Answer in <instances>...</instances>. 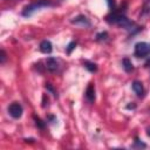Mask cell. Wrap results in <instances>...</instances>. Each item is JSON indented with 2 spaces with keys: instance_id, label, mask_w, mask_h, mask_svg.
<instances>
[{
  "instance_id": "3957f363",
  "label": "cell",
  "mask_w": 150,
  "mask_h": 150,
  "mask_svg": "<svg viewBox=\"0 0 150 150\" xmlns=\"http://www.w3.org/2000/svg\"><path fill=\"white\" fill-rule=\"evenodd\" d=\"M134 54L136 57H146L148 55H150V43L149 42H137L135 45V49H134Z\"/></svg>"
},
{
  "instance_id": "4fadbf2b",
  "label": "cell",
  "mask_w": 150,
  "mask_h": 150,
  "mask_svg": "<svg viewBox=\"0 0 150 150\" xmlns=\"http://www.w3.org/2000/svg\"><path fill=\"white\" fill-rule=\"evenodd\" d=\"M142 15L150 18V0H145V4L142 8Z\"/></svg>"
},
{
  "instance_id": "8992f818",
  "label": "cell",
  "mask_w": 150,
  "mask_h": 150,
  "mask_svg": "<svg viewBox=\"0 0 150 150\" xmlns=\"http://www.w3.org/2000/svg\"><path fill=\"white\" fill-rule=\"evenodd\" d=\"M45 68L50 71V73H55L59 69V61L55 57H47L45 61Z\"/></svg>"
},
{
  "instance_id": "5bb4252c",
  "label": "cell",
  "mask_w": 150,
  "mask_h": 150,
  "mask_svg": "<svg viewBox=\"0 0 150 150\" xmlns=\"http://www.w3.org/2000/svg\"><path fill=\"white\" fill-rule=\"evenodd\" d=\"M132 148H138V149H141V148H146V144H145V143H143L141 139H138V138L136 137V138H135V141H134Z\"/></svg>"
},
{
  "instance_id": "9a60e30c",
  "label": "cell",
  "mask_w": 150,
  "mask_h": 150,
  "mask_svg": "<svg viewBox=\"0 0 150 150\" xmlns=\"http://www.w3.org/2000/svg\"><path fill=\"white\" fill-rule=\"evenodd\" d=\"M33 118H34L35 124H36V127H38V128H40V129H45L46 123H45L43 121H41V118H39V117H36V116H34Z\"/></svg>"
},
{
  "instance_id": "7a4b0ae2",
  "label": "cell",
  "mask_w": 150,
  "mask_h": 150,
  "mask_svg": "<svg viewBox=\"0 0 150 150\" xmlns=\"http://www.w3.org/2000/svg\"><path fill=\"white\" fill-rule=\"evenodd\" d=\"M52 6H54L52 0H34L30 4H28L27 6L23 7V9L21 12V15L25 16V18H29L36 11H39L41 8H45V7H52Z\"/></svg>"
},
{
  "instance_id": "e0dca14e",
  "label": "cell",
  "mask_w": 150,
  "mask_h": 150,
  "mask_svg": "<svg viewBox=\"0 0 150 150\" xmlns=\"http://www.w3.org/2000/svg\"><path fill=\"white\" fill-rule=\"evenodd\" d=\"M105 1H107V5H108L110 12H112V11L116 9V1L115 0H105Z\"/></svg>"
},
{
  "instance_id": "5b68a950",
  "label": "cell",
  "mask_w": 150,
  "mask_h": 150,
  "mask_svg": "<svg viewBox=\"0 0 150 150\" xmlns=\"http://www.w3.org/2000/svg\"><path fill=\"white\" fill-rule=\"evenodd\" d=\"M70 23H71V25H75V26L84 27V28L91 27V23H90L89 19H88L86 15H83V14H79V15H76L75 18L70 19Z\"/></svg>"
},
{
  "instance_id": "30bf717a",
  "label": "cell",
  "mask_w": 150,
  "mask_h": 150,
  "mask_svg": "<svg viewBox=\"0 0 150 150\" xmlns=\"http://www.w3.org/2000/svg\"><path fill=\"white\" fill-rule=\"evenodd\" d=\"M82 63H83V67L86 69H88L90 73H96L97 71V64L96 63H94L89 60H84V61H82Z\"/></svg>"
},
{
  "instance_id": "277c9868",
  "label": "cell",
  "mask_w": 150,
  "mask_h": 150,
  "mask_svg": "<svg viewBox=\"0 0 150 150\" xmlns=\"http://www.w3.org/2000/svg\"><path fill=\"white\" fill-rule=\"evenodd\" d=\"M8 114L13 117V118H15V120H18V118H20L21 116H22V112H23V108H22V105L19 103V102H13V103H11L9 105H8Z\"/></svg>"
},
{
  "instance_id": "52a82bcc",
  "label": "cell",
  "mask_w": 150,
  "mask_h": 150,
  "mask_svg": "<svg viewBox=\"0 0 150 150\" xmlns=\"http://www.w3.org/2000/svg\"><path fill=\"white\" fill-rule=\"evenodd\" d=\"M84 96H86V100L89 102V103H93L95 101V87L93 83H89L87 89H86V93H84Z\"/></svg>"
},
{
  "instance_id": "2e32d148",
  "label": "cell",
  "mask_w": 150,
  "mask_h": 150,
  "mask_svg": "<svg viewBox=\"0 0 150 150\" xmlns=\"http://www.w3.org/2000/svg\"><path fill=\"white\" fill-rule=\"evenodd\" d=\"M75 47H76V42H75V41L69 42V45L66 47V52H67V54H70V53H71V50H73V49H75Z\"/></svg>"
},
{
  "instance_id": "ac0fdd59",
  "label": "cell",
  "mask_w": 150,
  "mask_h": 150,
  "mask_svg": "<svg viewBox=\"0 0 150 150\" xmlns=\"http://www.w3.org/2000/svg\"><path fill=\"white\" fill-rule=\"evenodd\" d=\"M45 87H46V89H47V90H48L49 93H52V94H53V95H54L55 97H57V94H56V90H55V89L53 88V86H52L50 83H46V86H45Z\"/></svg>"
},
{
  "instance_id": "6da1fadb",
  "label": "cell",
  "mask_w": 150,
  "mask_h": 150,
  "mask_svg": "<svg viewBox=\"0 0 150 150\" xmlns=\"http://www.w3.org/2000/svg\"><path fill=\"white\" fill-rule=\"evenodd\" d=\"M105 20H107L109 23H111V25H116V26H118V27L124 28V29H125L129 34H131V35L138 33V32L142 29V28H141L139 26H137L134 21H130V20L125 16V14H124L123 12L117 11V9L110 12V13L105 16Z\"/></svg>"
},
{
  "instance_id": "8fae6325",
  "label": "cell",
  "mask_w": 150,
  "mask_h": 150,
  "mask_svg": "<svg viewBox=\"0 0 150 150\" xmlns=\"http://www.w3.org/2000/svg\"><path fill=\"white\" fill-rule=\"evenodd\" d=\"M122 67H123V69H124L127 73H130V71L134 70V66H132L131 61H130L128 57H124V59L122 60Z\"/></svg>"
},
{
  "instance_id": "7402d4cb",
  "label": "cell",
  "mask_w": 150,
  "mask_h": 150,
  "mask_svg": "<svg viewBox=\"0 0 150 150\" xmlns=\"http://www.w3.org/2000/svg\"><path fill=\"white\" fill-rule=\"evenodd\" d=\"M145 67L150 69V59H149V60H146V62H145Z\"/></svg>"
},
{
  "instance_id": "7c38bea8",
  "label": "cell",
  "mask_w": 150,
  "mask_h": 150,
  "mask_svg": "<svg viewBox=\"0 0 150 150\" xmlns=\"http://www.w3.org/2000/svg\"><path fill=\"white\" fill-rule=\"evenodd\" d=\"M108 38H109V35H108L107 32H100V33L96 34L95 40L98 41V42H105V41L108 40Z\"/></svg>"
},
{
  "instance_id": "ffe728a7",
  "label": "cell",
  "mask_w": 150,
  "mask_h": 150,
  "mask_svg": "<svg viewBox=\"0 0 150 150\" xmlns=\"http://www.w3.org/2000/svg\"><path fill=\"white\" fill-rule=\"evenodd\" d=\"M47 105H48V96L46 94H43V96H42V107L46 108Z\"/></svg>"
},
{
  "instance_id": "44dd1931",
  "label": "cell",
  "mask_w": 150,
  "mask_h": 150,
  "mask_svg": "<svg viewBox=\"0 0 150 150\" xmlns=\"http://www.w3.org/2000/svg\"><path fill=\"white\" fill-rule=\"evenodd\" d=\"M135 108H136L135 104H128V105H127V109H135Z\"/></svg>"
},
{
  "instance_id": "9c48e42d",
  "label": "cell",
  "mask_w": 150,
  "mask_h": 150,
  "mask_svg": "<svg viewBox=\"0 0 150 150\" xmlns=\"http://www.w3.org/2000/svg\"><path fill=\"white\" fill-rule=\"evenodd\" d=\"M39 48H40V52L41 53H43V54H50L52 50H53V45H52V42L49 40H43V41H41Z\"/></svg>"
},
{
  "instance_id": "d6986e66",
  "label": "cell",
  "mask_w": 150,
  "mask_h": 150,
  "mask_svg": "<svg viewBox=\"0 0 150 150\" xmlns=\"http://www.w3.org/2000/svg\"><path fill=\"white\" fill-rule=\"evenodd\" d=\"M6 59H7L6 52H5L4 49H1V50H0V64H4L5 61H6Z\"/></svg>"
},
{
  "instance_id": "ba28073f",
  "label": "cell",
  "mask_w": 150,
  "mask_h": 150,
  "mask_svg": "<svg viewBox=\"0 0 150 150\" xmlns=\"http://www.w3.org/2000/svg\"><path fill=\"white\" fill-rule=\"evenodd\" d=\"M131 87H132V90L135 91V94L138 97H143L144 96V87H143L141 81H134Z\"/></svg>"
},
{
  "instance_id": "603a6c76",
  "label": "cell",
  "mask_w": 150,
  "mask_h": 150,
  "mask_svg": "<svg viewBox=\"0 0 150 150\" xmlns=\"http://www.w3.org/2000/svg\"><path fill=\"white\" fill-rule=\"evenodd\" d=\"M145 131H146V135H148V136H150V125H149V127H146Z\"/></svg>"
}]
</instances>
